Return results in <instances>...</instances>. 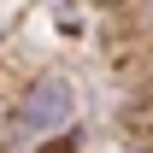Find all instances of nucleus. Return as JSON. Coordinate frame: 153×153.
I'll use <instances>...</instances> for the list:
<instances>
[{
  "mask_svg": "<svg viewBox=\"0 0 153 153\" xmlns=\"http://www.w3.org/2000/svg\"><path fill=\"white\" fill-rule=\"evenodd\" d=\"M65 118H71V88H65V82H41L36 94L18 106V130L41 135V130H59Z\"/></svg>",
  "mask_w": 153,
  "mask_h": 153,
  "instance_id": "f257e3e1",
  "label": "nucleus"
}]
</instances>
